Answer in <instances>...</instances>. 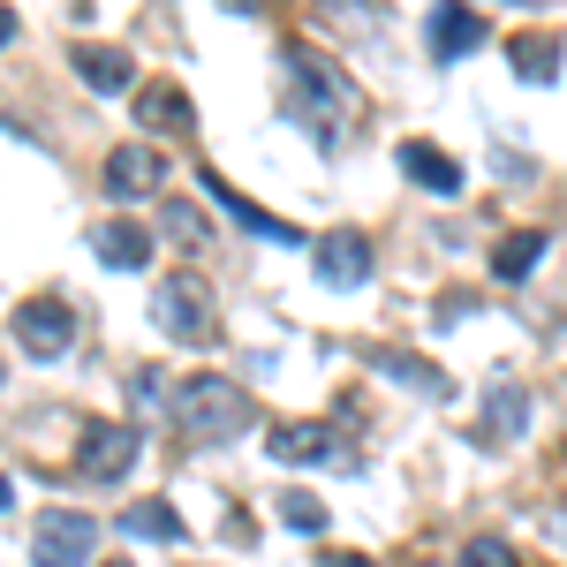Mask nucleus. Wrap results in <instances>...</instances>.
<instances>
[{"label": "nucleus", "mask_w": 567, "mask_h": 567, "mask_svg": "<svg viewBox=\"0 0 567 567\" xmlns=\"http://www.w3.org/2000/svg\"><path fill=\"white\" fill-rule=\"evenodd\" d=\"M507 69H515L523 84H553V76H560V39H553V31H523V39L507 45Z\"/></svg>", "instance_id": "obj_16"}, {"label": "nucleus", "mask_w": 567, "mask_h": 567, "mask_svg": "<svg viewBox=\"0 0 567 567\" xmlns=\"http://www.w3.org/2000/svg\"><path fill=\"white\" fill-rule=\"evenodd\" d=\"M326 567H379V560H363V553H333Z\"/></svg>", "instance_id": "obj_27"}, {"label": "nucleus", "mask_w": 567, "mask_h": 567, "mask_svg": "<svg viewBox=\"0 0 567 567\" xmlns=\"http://www.w3.org/2000/svg\"><path fill=\"white\" fill-rule=\"evenodd\" d=\"M523 8H537V0H523Z\"/></svg>", "instance_id": "obj_29"}, {"label": "nucleus", "mask_w": 567, "mask_h": 567, "mask_svg": "<svg viewBox=\"0 0 567 567\" xmlns=\"http://www.w3.org/2000/svg\"><path fill=\"white\" fill-rule=\"evenodd\" d=\"M136 130L144 136H189L197 130V106L182 99V84H152V91H136Z\"/></svg>", "instance_id": "obj_12"}, {"label": "nucleus", "mask_w": 567, "mask_h": 567, "mask_svg": "<svg viewBox=\"0 0 567 567\" xmlns=\"http://www.w3.org/2000/svg\"><path fill=\"white\" fill-rule=\"evenodd\" d=\"M205 197H213V205H219L227 219H243L250 235H265V243H280V250H296V243H303V227H296V219H272V213H258V205H250L243 189H227L219 175H205Z\"/></svg>", "instance_id": "obj_11"}, {"label": "nucleus", "mask_w": 567, "mask_h": 567, "mask_svg": "<svg viewBox=\"0 0 567 567\" xmlns=\"http://www.w3.org/2000/svg\"><path fill=\"white\" fill-rule=\"evenodd\" d=\"M424 45H432V61H462V53H477V45H484V16L470 8V0H439Z\"/></svg>", "instance_id": "obj_7"}, {"label": "nucleus", "mask_w": 567, "mask_h": 567, "mask_svg": "<svg viewBox=\"0 0 567 567\" xmlns=\"http://www.w3.org/2000/svg\"><path fill=\"white\" fill-rule=\"evenodd\" d=\"M175 424L189 446H227V439L250 432V393L219 371H197V379H175Z\"/></svg>", "instance_id": "obj_2"}, {"label": "nucleus", "mask_w": 567, "mask_h": 567, "mask_svg": "<svg viewBox=\"0 0 567 567\" xmlns=\"http://www.w3.org/2000/svg\"><path fill=\"white\" fill-rule=\"evenodd\" d=\"M545 258V235L523 227V235H507L499 250H492V280H529V265Z\"/></svg>", "instance_id": "obj_20"}, {"label": "nucleus", "mask_w": 567, "mask_h": 567, "mask_svg": "<svg viewBox=\"0 0 567 567\" xmlns=\"http://www.w3.org/2000/svg\"><path fill=\"white\" fill-rule=\"evenodd\" d=\"M462 567H515V545L484 529V537H470V545H462Z\"/></svg>", "instance_id": "obj_25"}, {"label": "nucleus", "mask_w": 567, "mask_h": 567, "mask_svg": "<svg viewBox=\"0 0 567 567\" xmlns=\"http://www.w3.org/2000/svg\"><path fill=\"white\" fill-rule=\"evenodd\" d=\"M318 280H326V288H363V280H371V243H363L355 227H333V235L318 243Z\"/></svg>", "instance_id": "obj_9"}, {"label": "nucleus", "mask_w": 567, "mask_h": 567, "mask_svg": "<svg viewBox=\"0 0 567 567\" xmlns=\"http://www.w3.org/2000/svg\"><path fill=\"white\" fill-rule=\"evenodd\" d=\"M76 470H84L91 484H122L136 470V432L130 424H84V439H76Z\"/></svg>", "instance_id": "obj_6"}, {"label": "nucleus", "mask_w": 567, "mask_h": 567, "mask_svg": "<svg viewBox=\"0 0 567 567\" xmlns=\"http://www.w3.org/2000/svg\"><path fill=\"white\" fill-rule=\"evenodd\" d=\"M379 371H386V379H409V393H424V401H446V393H454V379H446L439 363H424V355H379Z\"/></svg>", "instance_id": "obj_19"}, {"label": "nucleus", "mask_w": 567, "mask_h": 567, "mask_svg": "<svg viewBox=\"0 0 567 567\" xmlns=\"http://www.w3.org/2000/svg\"><path fill=\"white\" fill-rule=\"evenodd\" d=\"M159 227H167V235H175L182 250H205V219L189 213V205H159Z\"/></svg>", "instance_id": "obj_24"}, {"label": "nucleus", "mask_w": 567, "mask_h": 567, "mask_svg": "<svg viewBox=\"0 0 567 567\" xmlns=\"http://www.w3.org/2000/svg\"><path fill=\"white\" fill-rule=\"evenodd\" d=\"M227 16H272V0H219Z\"/></svg>", "instance_id": "obj_26"}, {"label": "nucleus", "mask_w": 567, "mask_h": 567, "mask_svg": "<svg viewBox=\"0 0 567 567\" xmlns=\"http://www.w3.org/2000/svg\"><path fill=\"white\" fill-rule=\"evenodd\" d=\"M318 16H326V31H341V39H355V45H371L379 23H386L379 0H318Z\"/></svg>", "instance_id": "obj_17"}, {"label": "nucleus", "mask_w": 567, "mask_h": 567, "mask_svg": "<svg viewBox=\"0 0 567 567\" xmlns=\"http://www.w3.org/2000/svg\"><path fill=\"white\" fill-rule=\"evenodd\" d=\"M272 507H280V523L303 529V537H318V529H326V499H318V492H280Z\"/></svg>", "instance_id": "obj_22"}, {"label": "nucleus", "mask_w": 567, "mask_h": 567, "mask_svg": "<svg viewBox=\"0 0 567 567\" xmlns=\"http://www.w3.org/2000/svg\"><path fill=\"white\" fill-rule=\"evenodd\" d=\"M333 424H272V439H265V454L272 462H288V470H310V462H333Z\"/></svg>", "instance_id": "obj_14"}, {"label": "nucleus", "mask_w": 567, "mask_h": 567, "mask_svg": "<svg viewBox=\"0 0 567 567\" xmlns=\"http://www.w3.org/2000/svg\"><path fill=\"white\" fill-rule=\"evenodd\" d=\"M393 159H401V175H409V182H424V189H439V197H454V189H462V167H454L439 144H424V136H409Z\"/></svg>", "instance_id": "obj_15"}, {"label": "nucleus", "mask_w": 567, "mask_h": 567, "mask_svg": "<svg viewBox=\"0 0 567 567\" xmlns=\"http://www.w3.org/2000/svg\"><path fill=\"white\" fill-rule=\"evenodd\" d=\"M130 401H136V409H175V379H167V371H136Z\"/></svg>", "instance_id": "obj_23"}, {"label": "nucleus", "mask_w": 567, "mask_h": 567, "mask_svg": "<svg viewBox=\"0 0 567 567\" xmlns=\"http://www.w3.org/2000/svg\"><path fill=\"white\" fill-rule=\"evenodd\" d=\"M523 424H529V393L492 386V401H484V439H523Z\"/></svg>", "instance_id": "obj_18"}, {"label": "nucleus", "mask_w": 567, "mask_h": 567, "mask_svg": "<svg viewBox=\"0 0 567 567\" xmlns=\"http://www.w3.org/2000/svg\"><path fill=\"white\" fill-rule=\"evenodd\" d=\"M91 258L114 265V272H136V265H152V235L136 219H99L91 227Z\"/></svg>", "instance_id": "obj_13"}, {"label": "nucleus", "mask_w": 567, "mask_h": 567, "mask_svg": "<svg viewBox=\"0 0 567 567\" xmlns=\"http://www.w3.org/2000/svg\"><path fill=\"white\" fill-rule=\"evenodd\" d=\"M152 326L182 341V349H197V341H213V288L197 280V272H159L152 280Z\"/></svg>", "instance_id": "obj_3"}, {"label": "nucleus", "mask_w": 567, "mask_h": 567, "mask_svg": "<svg viewBox=\"0 0 567 567\" xmlns=\"http://www.w3.org/2000/svg\"><path fill=\"white\" fill-rule=\"evenodd\" d=\"M69 61H76V76H84L99 99H114V91L136 84V61L122 53V45H99V39H76L69 45Z\"/></svg>", "instance_id": "obj_10"}, {"label": "nucleus", "mask_w": 567, "mask_h": 567, "mask_svg": "<svg viewBox=\"0 0 567 567\" xmlns=\"http://www.w3.org/2000/svg\"><path fill=\"white\" fill-rule=\"evenodd\" d=\"M91 545H99V523L76 507H45L31 523V567H91Z\"/></svg>", "instance_id": "obj_5"}, {"label": "nucleus", "mask_w": 567, "mask_h": 567, "mask_svg": "<svg viewBox=\"0 0 567 567\" xmlns=\"http://www.w3.org/2000/svg\"><path fill=\"white\" fill-rule=\"evenodd\" d=\"M280 106H288V122H303L326 152H333V144L355 130V114H363L355 84L326 53H310V45H288V91H280Z\"/></svg>", "instance_id": "obj_1"}, {"label": "nucleus", "mask_w": 567, "mask_h": 567, "mask_svg": "<svg viewBox=\"0 0 567 567\" xmlns=\"http://www.w3.org/2000/svg\"><path fill=\"white\" fill-rule=\"evenodd\" d=\"M106 567H130V560H106Z\"/></svg>", "instance_id": "obj_28"}, {"label": "nucleus", "mask_w": 567, "mask_h": 567, "mask_svg": "<svg viewBox=\"0 0 567 567\" xmlns=\"http://www.w3.org/2000/svg\"><path fill=\"white\" fill-rule=\"evenodd\" d=\"M159 182H167V152H152V144H122L106 159V197H152Z\"/></svg>", "instance_id": "obj_8"}, {"label": "nucleus", "mask_w": 567, "mask_h": 567, "mask_svg": "<svg viewBox=\"0 0 567 567\" xmlns=\"http://www.w3.org/2000/svg\"><path fill=\"white\" fill-rule=\"evenodd\" d=\"M122 529H130V537H159V545H175V537H182V515L167 507V499H136L130 515H122Z\"/></svg>", "instance_id": "obj_21"}, {"label": "nucleus", "mask_w": 567, "mask_h": 567, "mask_svg": "<svg viewBox=\"0 0 567 567\" xmlns=\"http://www.w3.org/2000/svg\"><path fill=\"white\" fill-rule=\"evenodd\" d=\"M16 349L31 355V363H61V355L76 349V310L61 303V296L16 303Z\"/></svg>", "instance_id": "obj_4"}]
</instances>
